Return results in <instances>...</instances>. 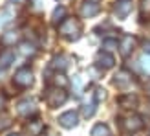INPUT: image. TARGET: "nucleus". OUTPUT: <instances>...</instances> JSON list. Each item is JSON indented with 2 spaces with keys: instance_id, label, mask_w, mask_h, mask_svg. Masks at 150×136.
<instances>
[{
  "instance_id": "nucleus-1",
  "label": "nucleus",
  "mask_w": 150,
  "mask_h": 136,
  "mask_svg": "<svg viewBox=\"0 0 150 136\" xmlns=\"http://www.w3.org/2000/svg\"><path fill=\"white\" fill-rule=\"evenodd\" d=\"M59 33L68 41H77L81 37V22L75 17H66L59 24Z\"/></svg>"
},
{
  "instance_id": "nucleus-2",
  "label": "nucleus",
  "mask_w": 150,
  "mask_h": 136,
  "mask_svg": "<svg viewBox=\"0 0 150 136\" xmlns=\"http://www.w3.org/2000/svg\"><path fill=\"white\" fill-rule=\"evenodd\" d=\"M44 99H46V103L50 105L51 109H57L61 107V105L68 99V94L64 92V88H59V87H50L46 90V96H44Z\"/></svg>"
},
{
  "instance_id": "nucleus-3",
  "label": "nucleus",
  "mask_w": 150,
  "mask_h": 136,
  "mask_svg": "<svg viewBox=\"0 0 150 136\" xmlns=\"http://www.w3.org/2000/svg\"><path fill=\"white\" fill-rule=\"evenodd\" d=\"M13 81H15V85H17V87H20V88H28V87L33 85V72L29 70L28 66H24V68H20V70H17Z\"/></svg>"
},
{
  "instance_id": "nucleus-4",
  "label": "nucleus",
  "mask_w": 150,
  "mask_h": 136,
  "mask_svg": "<svg viewBox=\"0 0 150 136\" xmlns=\"http://www.w3.org/2000/svg\"><path fill=\"white\" fill-rule=\"evenodd\" d=\"M143 118L137 116V114H130V116H126L121 120V127L126 131V132H137L143 129Z\"/></svg>"
},
{
  "instance_id": "nucleus-5",
  "label": "nucleus",
  "mask_w": 150,
  "mask_h": 136,
  "mask_svg": "<svg viewBox=\"0 0 150 136\" xmlns=\"http://www.w3.org/2000/svg\"><path fill=\"white\" fill-rule=\"evenodd\" d=\"M136 37H132V35H123L121 37V41H119V52H121V55L123 57H128L134 50H136Z\"/></svg>"
},
{
  "instance_id": "nucleus-6",
  "label": "nucleus",
  "mask_w": 150,
  "mask_h": 136,
  "mask_svg": "<svg viewBox=\"0 0 150 136\" xmlns=\"http://www.w3.org/2000/svg\"><path fill=\"white\" fill-rule=\"evenodd\" d=\"M17 110L20 116L24 118H29V116H35L37 114V103L33 99H22L18 105H17Z\"/></svg>"
},
{
  "instance_id": "nucleus-7",
  "label": "nucleus",
  "mask_w": 150,
  "mask_h": 136,
  "mask_svg": "<svg viewBox=\"0 0 150 136\" xmlns=\"http://www.w3.org/2000/svg\"><path fill=\"white\" fill-rule=\"evenodd\" d=\"M59 123H61L64 129H73V127H77V123H79L77 112H75V110H68V112H64V114H61V116H59Z\"/></svg>"
},
{
  "instance_id": "nucleus-8",
  "label": "nucleus",
  "mask_w": 150,
  "mask_h": 136,
  "mask_svg": "<svg viewBox=\"0 0 150 136\" xmlns=\"http://www.w3.org/2000/svg\"><path fill=\"white\" fill-rule=\"evenodd\" d=\"M115 64V59L112 54H108V52H99L97 54V66L103 68V70H108V68H112Z\"/></svg>"
},
{
  "instance_id": "nucleus-9",
  "label": "nucleus",
  "mask_w": 150,
  "mask_h": 136,
  "mask_svg": "<svg viewBox=\"0 0 150 136\" xmlns=\"http://www.w3.org/2000/svg\"><path fill=\"white\" fill-rule=\"evenodd\" d=\"M130 11H132V2L130 0H119V2L114 6V13L119 19H125Z\"/></svg>"
},
{
  "instance_id": "nucleus-10",
  "label": "nucleus",
  "mask_w": 150,
  "mask_h": 136,
  "mask_svg": "<svg viewBox=\"0 0 150 136\" xmlns=\"http://www.w3.org/2000/svg\"><path fill=\"white\" fill-rule=\"evenodd\" d=\"M13 63H15V52L11 48H6V50L0 52V68H2V70L9 68Z\"/></svg>"
},
{
  "instance_id": "nucleus-11",
  "label": "nucleus",
  "mask_w": 150,
  "mask_h": 136,
  "mask_svg": "<svg viewBox=\"0 0 150 136\" xmlns=\"http://www.w3.org/2000/svg\"><path fill=\"white\" fill-rule=\"evenodd\" d=\"M132 83V74L126 72V70H121L115 74V79H114V85L119 87V88H125L126 85H130Z\"/></svg>"
},
{
  "instance_id": "nucleus-12",
  "label": "nucleus",
  "mask_w": 150,
  "mask_h": 136,
  "mask_svg": "<svg viewBox=\"0 0 150 136\" xmlns=\"http://www.w3.org/2000/svg\"><path fill=\"white\" fill-rule=\"evenodd\" d=\"M99 13V6L95 2H86L81 6V17L84 19H90V17H95V15Z\"/></svg>"
},
{
  "instance_id": "nucleus-13",
  "label": "nucleus",
  "mask_w": 150,
  "mask_h": 136,
  "mask_svg": "<svg viewBox=\"0 0 150 136\" xmlns=\"http://www.w3.org/2000/svg\"><path fill=\"white\" fill-rule=\"evenodd\" d=\"M26 131L31 136H40L44 132V122H40V120H33V122H29L26 125Z\"/></svg>"
},
{
  "instance_id": "nucleus-14",
  "label": "nucleus",
  "mask_w": 150,
  "mask_h": 136,
  "mask_svg": "<svg viewBox=\"0 0 150 136\" xmlns=\"http://www.w3.org/2000/svg\"><path fill=\"white\" fill-rule=\"evenodd\" d=\"M15 42H18V33L17 31H6L2 37H0V44L2 46H15Z\"/></svg>"
},
{
  "instance_id": "nucleus-15",
  "label": "nucleus",
  "mask_w": 150,
  "mask_h": 136,
  "mask_svg": "<svg viewBox=\"0 0 150 136\" xmlns=\"http://www.w3.org/2000/svg\"><path fill=\"white\" fill-rule=\"evenodd\" d=\"M119 105H121L123 109H134L137 105V96H134V94L121 96V97H119Z\"/></svg>"
},
{
  "instance_id": "nucleus-16",
  "label": "nucleus",
  "mask_w": 150,
  "mask_h": 136,
  "mask_svg": "<svg viewBox=\"0 0 150 136\" xmlns=\"http://www.w3.org/2000/svg\"><path fill=\"white\" fill-rule=\"evenodd\" d=\"M51 68L53 70H61V72H64L66 68H68V57L66 55H57V57H53V61H51Z\"/></svg>"
},
{
  "instance_id": "nucleus-17",
  "label": "nucleus",
  "mask_w": 150,
  "mask_h": 136,
  "mask_svg": "<svg viewBox=\"0 0 150 136\" xmlns=\"http://www.w3.org/2000/svg\"><path fill=\"white\" fill-rule=\"evenodd\" d=\"M66 19V7L64 6H57L53 9V15H51V20H53V24H61V22Z\"/></svg>"
},
{
  "instance_id": "nucleus-18",
  "label": "nucleus",
  "mask_w": 150,
  "mask_h": 136,
  "mask_svg": "<svg viewBox=\"0 0 150 136\" xmlns=\"http://www.w3.org/2000/svg\"><path fill=\"white\" fill-rule=\"evenodd\" d=\"M92 136H112V131L106 123H97L92 129Z\"/></svg>"
},
{
  "instance_id": "nucleus-19",
  "label": "nucleus",
  "mask_w": 150,
  "mask_h": 136,
  "mask_svg": "<svg viewBox=\"0 0 150 136\" xmlns=\"http://www.w3.org/2000/svg\"><path fill=\"white\" fill-rule=\"evenodd\" d=\"M103 52H108V54H110V52L112 50H115V48H119V42H117V39H104L103 41Z\"/></svg>"
},
{
  "instance_id": "nucleus-20",
  "label": "nucleus",
  "mask_w": 150,
  "mask_h": 136,
  "mask_svg": "<svg viewBox=\"0 0 150 136\" xmlns=\"http://www.w3.org/2000/svg\"><path fill=\"white\" fill-rule=\"evenodd\" d=\"M139 9H141V19H148L150 17V0H141Z\"/></svg>"
},
{
  "instance_id": "nucleus-21",
  "label": "nucleus",
  "mask_w": 150,
  "mask_h": 136,
  "mask_svg": "<svg viewBox=\"0 0 150 136\" xmlns=\"http://www.w3.org/2000/svg\"><path fill=\"white\" fill-rule=\"evenodd\" d=\"M53 83H55V87H61V88H64L66 85H68V79H66V75L64 74H55V77H53Z\"/></svg>"
},
{
  "instance_id": "nucleus-22",
  "label": "nucleus",
  "mask_w": 150,
  "mask_h": 136,
  "mask_svg": "<svg viewBox=\"0 0 150 136\" xmlns=\"http://www.w3.org/2000/svg\"><path fill=\"white\" fill-rule=\"evenodd\" d=\"M81 112H82V116H84V118H92V116L95 114V105H93V103H90V105H82Z\"/></svg>"
},
{
  "instance_id": "nucleus-23",
  "label": "nucleus",
  "mask_w": 150,
  "mask_h": 136,
  "mask_svg": "<svg viewBox=\"0 0 150 136\" xmlns=\"http://www.w3.org/2000/svg\"><path fill=\"white\" fill-rule=\"evenodd\" d=\"M20 50H22V54H26V55H28V54L33 55L35 52H37L35 46H33V44H29V42H22V44H20Z\"/></svg>"
},
{
  "instance_id": "nucleus-24",
  "label": "nucleus",
  "mask_w": 150,
  "mask_h": 136,
  "mask_svg": "<svg viewBox=\"0 0 150 136\" xmlns=\"http://www.w3.org/2000/svg\"><path fill=\"white\" fill-rule=\"evenodd\" d=\"M104 97H106V92H104V88H95V94H93L95 103H97V101H103Z\"/></svg>"
},
{
  "instance_id": "nucleus-25",
  "label": "nucleus",
  "mask_w": 150,
  "mask_h": 136,
  "mask_svg": "<svg viewBox=\"0 0 150 136\" xmlns=\"http://www.w3.org/2000/svg\"><path fill=\"white\" fill-rule=\"evenodd\" d=\"M7 127H11V118L9 116H2L0 118V131L7 129Z\"/></svg>"
},
{
  "instance_id": "nucleus-26",
  "label": "nucleus",
  "mask_w": 150,
  "mask_h": 136,
  "mask_svg": "<svg viewBox=\"0 0 150 136\" xmlns=\"http://www.w3.org/2000/svg\"><path fill=\"white\" fill-rule=\"evenodd\" d=\"M141 63H143V68H145V70L150 72V57H148V54H145L143 57H141Z\"/></svg>"
},
{
  "instance_id": "nucleus-27",
  "label": "nucleus",
  "mask_w": 150,
  "mask_h": 136,
  "mask_svg": "<svg viewBox=\"0 0 150 136\" xmlns=\"http://www.w3.org/2000/svg\"><path fill=\"white\" fill-rule=\"evenodd\" d=\"M143 50H145V54L150 55V41H145V42H143Z\"/></svg>"
},
{
  "instance_id": "nucleus-28",
  "label": "nucleus",
  "mask_w": 150,
  "mask_h": 136,
  "mask_svg": "<svg viewBox=\"0 0 150 136\" xmlns=\"http://www.w3.org/2000/svg\"><path fill=\"white\" fill-rule=\"evenodd\" d=\"M4 103H6V101H4V96H2V94H0V110H2V109H4Z\"/></svg>"
},
{
  "instance_id": "nucleus-29",
  "label": "nucleus",
  "mask_w": 150,
  "mask_h": 136,
  "mask_svg": "<svg viewBox=\"0 0 150 136\" xmlns=\"http://www.w3.org/2000/svg\"><path fill=\"white\" fill-rule=\"evenodd\" d=\"M9 2H11V4H24L26 0H9Z\"/></svg>"
},
{
  "instance_id": "nucleus-30",
  "label": "nucleus",
  "mask_w": 150,
  "mask_h": 136,
  "mask_svg": "<svg viewBox=\"0 0 150 136\" xmlns=\"http://www.w3.org/2000/svg\"><path fill=\"white\" fill-rule=\"evenodd\" d=\"M7 136H18V134L17 132H11V134H7Z\"/></svg>"
},
{
  "instance_id": "nucleus-31",
  "label": "nucleus",
  "mask_w": 150,
  "mask_h": 136,
  "mask_svg": "<svg viewBox=\"0 0 150 136\" xmlns=\"http://www.w3.org/2000/svg\"><path fill=\"white\" fill-rule=\"evenodd\" d=\"M88 2H95V4H97V2H99V0H88Z\"/></svg>"
}]
</instances>
